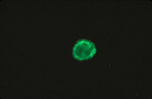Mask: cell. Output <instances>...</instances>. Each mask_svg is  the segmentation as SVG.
I'll return each instance as SVG.
<instances>
[{"mask_svg": "<svg viewBox=\"0 0 152 99\" xmlns=\"http://www.w3.org/2000/svg\"><path fill=\"white\" fill-rule=\"evenodd\" d=\"M96 53V48L94 42L86 39L78 40L73 48V57L78 61L91 59Z\"/></svg>", "mask_w": 152, "mask_h": 99, "instance_id": "6da1fadb", "label": "cell"}]
</instances>
